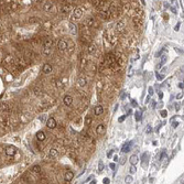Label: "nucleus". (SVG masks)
Segmentation results:
<instances>
[{
  "instance_id": "nucleus-1",
  "label": "nucleus",
  "mask_w": 184,
  "mask_h": 184,
  "mask_svg": "<svg viewBox=\"0 0 184 184\" xmlns=\"http://www.w3.org/2000/svg\"><path fill=\"white\" fill-rule=\"evenodd\" d=\"M17 152V149L13 146H7L6 147V154L9 157H13Z\"/></svg>"
},
{
  "instance_id": "nucleus-2",
  "label": "nucleus",
  "mask_w": 184,
  "mask_h": 184,
  "mask_svg": "<svg viewBox=\"0 0 184 184\" xmlns=\"http://www.w3.org/2000/svg\"><path fill=\"white\" fill-rule=\"evenodd\" d=\"M46 127L49 129H54L56 127V121H55V119L54 118H52V117H50L49 119L46 120Z\"/></svg>"
},
{
  "instance_id": "nucleus-3",
  "label": "nucleus",
  "mask_w": 184,
  "mask_h": 184,
  "mask_svg": "<svg viewBox=\"0 0 184 184\" xmlns=\"http://www.w3.org/2000/svg\"><path fill=\"white\" fill-rule=\"evenodd\" d=\"M131 146H132V141H129V142H127V143H125L121 148V152H124V153L129 152L131 149Z\"/></svg>"
},
{
  "instance_id": "nucleus-4",
  "label": "nucleus",
  "mask_w": 184,
  "mask_h": 184,
  "mask_svg": "<svg viewBox=\"0 0 184 184\" xmlns=\"http://www.w3.org/2000/svg\"><path fill=\"white\" fill-rule=\"evenodd\" d=\"M73 177H74V173L72 172V171H67V172L65 173V175H64L65 182H67V183H69V182L73 180Z\"/></svg>"
},
{
  "instance_id": "nucleus-5",
  "label": "nucleus",
  "mask_w": 184,
  "mask_h": 184,
  "mask_svg": "<svg viewBox=\"0 0 184 184\" xmlns=\"http://www.w3.org/2000/svg\"><path fill=\"white\" fill-rule=\"evenodd\" d=\"M58 50H61V51H64L65 49L67 47V42L64 40H60L58 43Z\"/></svg>"
},
{
  "instance_id": "nucleus-6",
  "label": "nucleus",
  "mask_w": 184,
  "mask_h": 184,
  "mask_svg": "<svg viewBox=\"0 0 184 184\" xmlns=\"http://www.w3.org/2000/svg\"><path fill=\"white\" fill-rule=\"evenodd\" d=\"M42 71H43V73H45V74L51 73V72H52V65H51V64H49V63L44 64V65H43Z\"/></svg>"
},
{
  "instance_id": "nucleus-7",
  "label": "nucleus",
  "mask_w": 184,
  "mask_h": 184,
  "mask_svg": "<svg viewBox=\"0 0 184 184\" xmlns=\"http://www.w3.org/2000/svg\"><path fill=\"white\" fill-rule=\"evenodd\" d=\"M69 31H71V33L73 34V35H75V34L77 33V27H76L74 23L69 22Z\"/></svg>"
},
{
  "instance_id": "nucleus-8",
  "label": "nucleus",
  "mask_w": 184,
  "mask_h": 184,
  "mask_svg": "<svg viewBox=\"0 0 184 184\" xmlns=\"http://www.w3.org/2000/svg\"><path fill=\"white\" fill-rule=\"evenodd\" d=\"M63 102H64V104L66 105V106H71L72 103H73V98H72V96L66 95L64 97V99H63Z\"/></svg>"
},
{
  "instance_id": "nucleus-9",
  "label": "nucleus",
  "mask_w": 184,
  "mask_h": 184,
  "mask_svg": "<svg viewBox=\"0 0 184 184\" xmlns=\"http://www.w3.org/2000/svg\"><path fill=\"white\" fill-rule=\"evenodd\" d=\"M129 161H130L131 165H136V164L138 163V161H139V158H138V155L133 154V155H131V157L129 158Z\"/></svg>"
},
{
  "instance_id": "nucleus-10",
  "label": "nucleus",
  "mask_w": 184,
  "mask_h": 184,
  "mask_svg": "<svg viewBox=\"0 0 184 184\" xmlns=\"http://www.w3.org/2000/svg\"><path fill=\"white\" fill-rule=\"evenodd\" d=\"M58 155V151L56 150V149L52 148L51 150H50V153H49V157L51 158V159H54V158H56Z\"/></svg>"
},
{
  "instance_id": "nucleus-11",
  "label": "nucleus",
  "mask_w": 184,
  "mask_h": 184,
  "mask_svg": "<svg viewBox=\"0 0 184 184\" xmlns=\"http://www.w3.org/2000/svg\"><path fill=\"white\" fill-rule=\"evenodd\" d=\"M83 14V11L80 8H76V9H74V17H75L76 19H80V17H82Z\"/></svg>"
},
{
  "instance_id": "nucleus-12",
  "label": "nucleus",
  "mask_w": 184,
  "mask_h": 184,
  "mask_svg": "<svg viewBox=\"0 0 184 184\" xmlns=\"http://www.w3.org/2000/svg\"><path fill=\"white\" fill-rule=\"evenodd\" d=\"M95 115L96 116H99V115H102L103 113H104V108H103V106H100V105H98V106H96L95 107Z\"/></svg>"
},
{
  "instance_id": "nucleus-13",
  "label": "nucleus",
  "mask_w": 184,
  "mask_h": 184,
  "mask_svg": "<svg viewBox=\"0 0 184 184\" xmlns=\"http://www.w3.org/2000/svg\"><path fill=\"white\" fill-rule=\"evenodd\" d=\"M36 138H38V140H40V141H43V140H45V133L43 132V131H38Z\"/></svg>"
},
{
  "instance_id": "nucleus-14",
  "label": "nucleus",
  "mask_w": 184,
  "mask_h": 184,
  "mask_svg": "<svg viewBox=\"0 0 184 184\" xmlns=\"http://www.w3.org/2000/svg\"><path fill=\"white\" fill-rule=\"evenodd\" d=\"M86 84H87V80H86V78H85V77H83V76H82V77L78 78V85H80V87H84Z\"/></svg>"
},
{
  "instance_id": "nucleus-15",
  "label": "nucleus",
  "mask_w": 184,
  "mask_h": 184,
  "mask_svg": "<svg viewBox=\"0 0 184 184\" xmlns=\"http://www.w3.org/2000/svg\"><path fill=\"white\" fill-rule=\"evenodd\" d=\"M52 40L50 38H46L45 39V42H44V47H46V49H51L52 46Z\"/></svg>"
},
{
  "instance_id": "nucleus-16",
  "label": "nucleus",
  "mask_w": 184,
  "mask_h": 184,
  "mask_svg": "<svg viewBox=\"0 0 184 184\" xmlns=\"http://www.w3.org/2000/svg\"><path fill=\"white\" fill-rule=\"evenodd\" d=\"M141 116H142V113L140 110H137L135 113V119L137 120V121H140L141 120Z\"/></svg>"
},
{
  "instance_id": "nucleus-17",
  "label": "nucleus",
  "mask_w": 184,
  "mask_h": 184,
  "mask_svg": "<svg viewBox=\"0 0 184 184\" xmlns=\"http://www.w3.org/2000/svg\"><path fill=\"white\" fill-rule=\"evenodd\" d=\"M104 130H105V125H103V124L98 125V126H97V129H96L97 133H102Z\"/></svg>"
},
{
  "instance_id": "nucleus-18",
  "label": "nucleus",
  "mask_w": 184,
  "mask_h": 184,
  "mask_svg": "<svg viewBox=\"0 0 184 184\" xmlns=\"http://www.w3.org/2000/svg\"><path fill=\"white\" fill-rule=\"evenodd\" d=\"M132 181H133V179H132V176H131V175H127V176L125 177V182H126L127 184L132 183Z\"/></svg>"
},
{
  "instance_id": "nucleus-19",
  "label": "nucleus",
  "mask_w": 184,
  "mask_h": 184,
  "mask_svg": "<svg viewBox=\"0 0 184 184\" xmlns=\"http://www.w3.org/2000/svg\"><path fill=\"white\" fill-rule=\"evenodd\" d=\"M92 122V117L91 116H86L85 117V126H89Z\"/></svg>"
},
{
  "instance_id": "nucleus-20",
  "label": "nucleus",
  "mask_w": 184,
  "mask_h": 184,
  "mask_svg": "<svg viewBox=\"0 0 184 184\" xmlns=\"http://www.w3.org/2000/svg\"><path fill=\"white\" fill-rule=\"evenodd\" d=\"M51 7H52V3L49 2V1L44 3V10H45V11H49V10L51 9Z\"/></svg>"
},
{
  "instance_id": "nucleus-21",
  "label": "nucleus",
  "mask_w": 184,
  "mask_h": 184,
  "mask_svg": "<svg viewBox=\"0 0 184 184\" xmlns=\"http://www.w3.org/2000/svg\"><path fill=\"white\" fill-rule=\"evenodd\" d=\"M32 171H33V172H40L41 171V166L40 165H34V166H32V169H31Z\"/></svg>"
},
{
  "instance_id": "nucleus-22",
  "label": "nucleus",
  "mask_w": 184,
  "mask_h": 184,
  "mask_svg": "<svg viewBox=\"0 0 184 184\" xmlns=\"http://www.w3.org/2000/svg\"><path fill=\"white\" fill-rule=\"evenodd\" d=\"M98 170H99V171H103V170H104V163H103L102 160L98 162Z\"/></svg>"
},
{
  "instance_id": "nucleus-23",
  "label": "nucleus",
  "mask_w": 184,
  "mask_h": 184,
  "mask_svg": "<svg viewBox=\"0 0 184 184\" xmlns=\"http://www.w3.org/2000/svg\"><path fill=\"white\" fill-rule=\"evenodd\" d=\"M94 51H95V45H94V44H91V45L88 46V52H89V53H93Z\"/></svg>"
},
{
  "instance_id": "nucleus-24",
  "label": "nucleus",
  "mask_w": 184,
  "mask_h": 184,
  "mask_svg": "<svg viewBox=\"0 0 184 184\" xmlns=\"http://www.w3.org/2000/svg\"><path fill=\"white\" fill-rule=\"evenodd\" d=\"M160 115H161V117L165 118L166 116H168V111H166V110H161V111H160Z\"/></svg>"
},
{
  "instance_id": "nucleus-25",
  "label": "nucleus",
  "mask_w": 184,
  "mask_h": 184,
  "mask_svg": "<svg viewBox=\"0 0 184 184\" xmlns=\"http://www.w3.org/2000/svg\"><path fill=\"white\" fill-rule=\"evenodd\" d=\"M56 86H58V87H60V88H63V86H64V84H63V83L61 82V80H58V82H56Z\"/></svg>"
},
{
  "instance_id": "nucleus-26",
  "label": "nucleus",
  "mask_w": 184,
  "mask_h": 184,
  "mask_svg": "<svg viewBox=\"0 0 184 184\" xmlns=\"http://www.w3.org/2000/svg\"><path fill=\"white\" fill-rule=\"evenodd\" d=\"M151 131H152V127H151V126H147L146 132H147V133H151Z\"/></svg>"
},
{
  "instance_id": "nucleus-27",
  "label": "nucleus",
  "mask_w": 184,
  "mask_h": 184,
  "mask_svg": "<svg viewBox=\"0 0 184 184\" xmlns=\"http://www.w3.org/2000/svg\"><path fill=\"white\" fill-rule=\"evenodd\" d=\"M136 171H137V170H136V166L135 165H131V168H130V173H131V174L136 173Z\"/></svg>"
},
{
  "instance_id": "nucleus-28",
  "label": "nucleus",
  "mask_w": 184,
  "mask_h": 184,
  "mask_svg": "<svg viewBox=\"0 0 184 184\" xmlns=\"http://www.w3.org/2000/svg\"><path fill=\"white\" fill-rule=\"evenodd\" d=\"M50 53H51V49H46V47H44V54H45V55H49Z\"/></svg>"
},
{
  "instance_id": "nucleus-29",
  "label": "nucleus",
  "mask_w": 184,
  "mask_h": 184,
  "mask_svg": "<svg viewBox=\"0 0 184 184\" xmlns=\"http://www.w3.org/2000/svg\"><path fill=\"white\" fill-rule=\"evenodd\" d=\"M126 117H127L126 115H124V116H121V117H119V119H118V121H119V122H122L125 119H126Z\"/></svg>"
},
{
  "instance_id": "nucleus-30",
  "label": "nucleus",
  "mask_w": 184,
  "mask_h": 184,
  "mask_svg": "<svg viewBox=\"0 0 184 184\" xmlns=\"http://www.w3.org/2000/svg\"><path fill=\"white\" fill-rule=\"evenodd\" d=\"M148 92H149V96L153 95V88H152V87H149V88H148Z\"/></svg>"
},
{
  "instance_id": "nucleus-31",
  "label": "nucleus",
  "mask_w": 184,
  "mask_h": 184,
  "mask_svg": "<svg viewBox=\"0 0 184 184\" xmlns=\"http://www.w3.org/2000/svg\"><path fill=\"white\" fill-rule=\"evenodd\" d=\"M113 153H114V150H109V151H108V153H107V158H111Z\"/></svg>"
},
{
  "instance_id": "nucleus-32",
  "label": "nucleus",
  "mask_w": 184,
  "mask_h": 184,
  "mask_svg": "<svg viewBox=\"0 0 184 184\" xmlns=\"http://www.w3.org/2000/svg\"><path fill=\"white\" fill-rule=\"evenodd\" d=\"M109 168H110L111 170H115V169H116V164L115 163H110V164H109Z\"/></svg>"
},
{
  "instance_id": "nucleus-33",
  "label": "nucleus",
  "mask_w": 184,
  "mask_h": 184,
  "mask_svg": "<svg viewBox=\"0 0 184 184\" xmlns=\"http://www.w3.org/2000/svg\"><path fill=\"white\" fill-rule=\"evenodd\" d=\"M155 76H157V78H158V80H161L162 78H163V76H162V75H160L159 73H155Z\"/></svg>"
},
{
  "instance_id": "nucleus-34",
  "label": "nucleus",
  "mask_w": 184,
  "mask_h": 184,
  "mask_svg": "<svg viewBox=\"0 0 184 184\" xmlns=\"http://www.w3.org/2000/svg\"><path fill=\"white\" fill-rule=\"evenodd\" d=\"M40 121H41V122H44V121H45V115H42V116H41V117H40Z\"/></svg>"
},
{
  "instance_id": "nucleus-35",
  "label": "nucleus",
  "mask_w": 184,
  "mask_h": 184,
  "mask_svg": "<svg viewBox=\"0 0 184 184\" xmlns=\"http://www.w3.org/2000/svg\"><path fill=\"white\" fill-rule=\"evenodd\" d=\"M109 182H110V180H109L108 177H106V179H104V183H105V184H109Z\"/></svg>"
},
{
  "instance_id": "nucleus-36",
  "label": "nucleus",
  "mask_w": 184,
  "mask_h": 184,
  "mask_svg": "<svg viewBox=\"0 0 184 184\" xmlns=\"http://www.w3.org/2000/svg\"><path fill=\"white\" fill-rule=\"evenodd\" d=\"M125 162H126V158H121L120 159V164H125Z\"/></svg>"
},
{
  "instance_id": "nucleus-37",
  "label": "nucleus",
  "mask_w": 184,
  "mask_h": 184,
  "mask_svg": "<svg viewBox=\"0 0 184 184\" xmlns=\"http://www.w3.org/2000/svg\"><path fill=\"white\" fill-rule=\"evenodd\" d=\"M177 126H179V122H176V121L173 122V124H172V127H173V128H176Z\"/></svg>"
},
{
  "instance_id": "nucleus-38",
  "label": "nucleus",
  "mask_w": 184,
  "mask_h": 184,
  "mask_svg": "<svg viewBox=\"0 0 184 184\" xmlns=\"http://www.w3.org/2000/svg\"><path fill=\"white\" fill-rule=\"evenodd\" d=\"M183 97V93H180L179 95H177V99H180V98H182Z\"/></svg>"
},
{
  "instance_id": "nucleus-39",
  "label": "nucleus",
  "mask_w": 184,
  "mask_h": 184,
  "mask_svg": "<svg viewBox=\"0 0 184 184\" xmlns=\"http://www.w3.org/2000/svg\"><path fill=\"white\" fill-rule=\"evenodd\" d=\"M175 109H176V110H180V104H175Z\"/></svg>"
},
{
  "instance_id": "nucleus-40",
  "label": "nucleus",
  "mask_w": 184,
  "mask_h": 184,
  "mask_svg": "<svg viewBox=\"0 0 184 184\" xmlns=\"http://www.w3.org/2000/svg\"><path fill=\"white\" fill-rule=\"evenodd\" d=\"M149 102H150V96H148V97L146 98V104H148Z\"/></svg>"
},
{
  "instance_id": "nucleus-41",
  "label": "nucleus",
  "mask_w": 184,
  "mask_h": 184,
  "mask_svg": "<svg viewBox=\"0 0 184 184\" xmlns=\"http://www.w3.org/2000/svg\"><path fill=\"white\" fill-rule=\"evenodd\" d=\"M131 104H132V106H133V107H137V103H136L135 100H132V102H131Z\"/></svg>"
},
{
  "instance_id": "nucleus-42",
  "label": "nucleus",
  "mask_w": 184,
  "mask_h": 184,
  "mask_svg": "<svg viewBox=\"0 0 184 184\" xmlns=\"http://www.w3.org/2000/svg\"><path fill=\"white\" fill-rule=\"evenodd\" d=\"M179 28H180V23H177L176 27H175V31H179Z\"/></svg>"
},
{
  "instance_id": "nucleus-43",
  "label": "nucleus",
  "mask_w": 184,
  "mask_h": 184,
  "mask_svg": "<svg viewBox=\"0 0 184 184\" xmlns=\"http://www.w3.org/2000/svg\"><path fill=\"white\" fill-rule=\"evenodd\" d=\"M179 87H180V88H182V89H183V83H180V84H179Z\"/></svg>"
},
{
  "instance_id": "nucleus-44",
  "label": "nucleus",
  "mask_w": 184,
  "mask_h": 184,
  "mask_svg": "<svg viewBox=\"0 0 184 184\" xmlns=\"http://www.w3.org/2000/svg\"><path fill=\"white\" fill-rule=\"evenodd\" d=\"M96 183H97V181H96V180H94V181H92L89 184H96Z\"/></svg>"
},
{
  "instance_id": "nucleus-45",
  "label": "nucleus",
  "mask_w": 184,
  "mask_h": 184,
  "mask_svg": "<svg viewBox=\"0 0 184 184\" xmlns=\"http://www.w3.org/2000/svg\"><path fill=\"white\" fill-rule=\"evenodd\" d=\"M124 98H125V92H122L121 93V99H124Z\"/></svg>"
},
{
  "instance_id": "nucleus-46",
  "label": "nucleus",
  "mask_w": 184,
  "mask_h": 184,
  "mask_svg": "<svg viewBox=\"0 0 184 184\" xmlns=\"http://www.w3.org/2000/svg\"><path fill=\"white\" fill-rule=\"evenodd\" d=\"M114 161H116V162L118 161V157H117V155H116V157H114Z\"/></svg>"
},
{
  "instance_id": "nucleus-47",
  "label": "nucleus",
  "mask_w": 184,
  "mask_h": 184,
  "mask_svg": "<svg viewBox=\"0 0 184 184\" xmlns=\"http://www.w3.org/2000/svg\"><path fill=\"white\" fill-rule=\"evenodd\" d=\"M159 97H160V98L163 97V93H159Z\"/></svg>"
},
{
  "instance_id": "nucleus-48",
  "label": "nucleus",
  "mask_w": 184,
  "mask_h": 184,
  "mask_svg": "<svg viewBox=\"0 0 184 184\" xmlns=\"http://www.w3.org/2000/svg\"><path fill=\"white\" fill-rule=\"evenodd\" d=\"M92 179H93V175H91V176H89V177H88V179H87V181H91V180H92Z\"/></svg>"
}]
</instances>
